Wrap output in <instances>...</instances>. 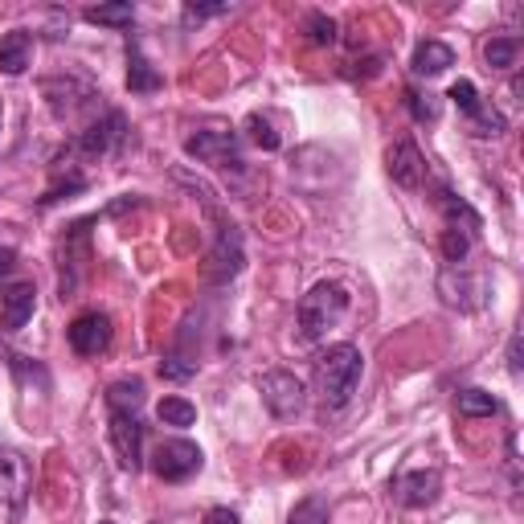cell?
I'll return each mask as SVG.
<instances>
[{
    "label": "cell",
    "instance_id": "6",
    "mask_svg": "<svg viewBox=\"0 0 524 524\" xmlns=\"http://www.w3.org/2000/svg\"><path fill=\"white\" fill-rule=\"evenodd\" d=\"M439 295L451 303V308H459V312H479L488 303V279L479 275V271H467L463 262H459V267H443Z\"/></svg>",
    "mask_w": 524,
    "mask_h": 524
},
{
    "label": "cell",
    "instance_id": "15",
    "mask_svg": "<svg viewBox=\"0 0 524 524\" xmlns=\"http://www.w3.org/2000/svg\"><path fill=\"white\" fill-rule=\"evenodd\" d=\"M29 62H33V37L25 29H13V33L0 37V70H5L9 78L25 74Z\"/></svg>",
    "mask_w": 524,
    "mask_h": 524
},
{
    "label": "cell",
    "instance_id": "11",
    "mask_svg": "<svg viewBox=\"0 0 524 524\" xmlns=\"http://www.w3.org/2000/svg\"><path fill=\"white\" fill-rule=\"evenodd\" d=\"M246 262V250H242V230L234 222H226L222 230H217V242L209 250V279L213 283H230Z\"/></svg>",
    "mask_w": 524,
    "mask_h": 524
},
{
    "label": "cell",
    "instance_id": "22",
    "mask_svg": "<svg viewBox=\"0 0 524 524\" xmlns=\"http://www.w3.org/2000/svg\"><path fill=\"white\" fill-rule=\"evenodd\" d=\"M156 418H160L164 426H177V430H185V426H193V422H197V406H193L189 398H164V402L156 406Z\"/></svg>",
    "mask_w": 524,
    "mask_h": 524
},
{
    "label": "cell",
    "instance_id": "4",
    "mask_svg": "<svg viewBox=\"0 0 524 524\" xmlns=\"http://www.w3.org/2000/svg\"><path fill=\"white\" fill-rule=\"evenodd\" d=\"M201 463H205V455L189 439H164L152 451V471L164 479V484H185V479H193L201 471Z\"/></svg>",
    "mask_w": 524,
    "mask_h": 524
},
{
    "label": "cell",
    "instance_id": "2",
    "mask_svg": "<svg viewBox=\"0 0 524 524\" xmlns=\"http://www.w3.org/2000/svg\"><path fill=\"white\" fill-rule=\"evenodd\" d=\"M348 312V287L344 283H316L308 295L299 299V336L303 340H324Z\"/></svg>",
    "mask_w": 524,
    "mask_h": 524
},
{
    "label": "cell",
    "instance_id": "7",
    "mask_svg": "<svg viewBox=\"0 0 524 524\" xmlns=\"http://www.w3.org/2000/svg\"><path fill=\"white\" fill-rule=\"evenodd\" d=\"M107 439H111L123 471H140V463H144V455H140L144 451V422H140L136 410H111Z\"/></svg>",
    "mask_w": 524,
    "mask_h": 524
},
{
    "label": "cell",
    "instance_id": "16",
    "mask_svg": "<svg viewBox=\"0 0 524 524\" xmlns=\"http://www.w3.org/2000/svg\"><path fill=\"white\" fill-rule=\"evenodd\" d=\"M414 74L422 78H434V74H443L455 66V50L447 46V41H418V50H414Z\"/></svg>",
    "mask_w": 524,
    "mask_h": 524
},
{
    "label": "cell",
    "instance_id": "34",
    "mask_svg": "<svg viewBox=\"0 0 524 524\" xmlns=\"http://www.w3.org/2000/svg\"><path fill=\"white\" fill-rule=\"evenodd\" d=\"M508 369H512V377H520V332L508 344Z\"/></svg>",
    "mask_w": 524,
    "mask_h": 524
},
{
    "label": "cell",
    "instance_id": "29",
    "mask_svg": "<svg viewBox=\"0 0 524 524\" xmlns=\"http://www.w3.org/2000/svg\"><path fill=\"white\" fill-rule=\"evenodd\" d=\"M246 127H250V140H254L258 148H267V152H275V148H279V131H275L267 119H262V115H250V123H246Z\"/></svg>",
    "mask_w": 524,
    "mask_h": 524
},
{
    "label": "cell",
    "instance_id": "32",
    "mask_svg": "<svg viewBox=\"0 0 524 524\" xmlns=\"http://www.w3.org/2000/svg\"><path fill=\"white\" fill-rule=\"evenodd\" d=\"M222 13H230V5H189V9H185V17H189V21H205V17H222Z\"/></svg>",
    "mask_w": 524,
    "mask_h": 524
},
{
    "label": "cell",
    "instance_id": "20",
    "mask_svg": "<svg viewBox=\"0 0 524 524\" xmlns=\"http://www.w3.org/2000/svg\"><path fill=\"white\" fill-rule=\"evenodd\" d=\"M455 406H459L463 418H492V414H500V402L492 398L488 389H459Z\"/></svg>",
    "mask_w": 524,
    "mask_h": 524
},
{
    "label": "cell",
    "instance_id": "27",
    "mask_svg": "<svg viewBox=\"0 0 524 524\" xmlns=\"http://www.w3.org/2000/svg\"><path fill=\"white\" fill-rule=\"evenodd\" d=\"M406 107H410V115L418 123H434V119H439V99H434L430 91L426 95L422 91H406Z\"/></svg>",
    "mask_w": 524,
    "mask_h": 524
},
{
    "label": "cell",
    "instance_id": "26",
    "mask_svg": "<svg viewBox=\"0 0 524 524\" xmlns=\"http://www.w3.org/2000/svg\"><path fill=\"white\" fill-rule=\"evenodd\" d=\"M447 99L463 111V115H475L479 107H484V99H479V91H475V82H467V78H459L451 91H447Z\"/></svg>",
    "mask_w": 524,
    "mask_h": 524
},
{
    "label": "cell",
    "instance_id": "18",
    "mask_svg": "<svg viewBox=\"0 0 524 524\" xmlns=\"http://www.w3.org/2000/svg\"><path fill=\"white\" fill-rule=\"evenodd\" d=\"M160 74L152 70V62L140 54V46H131L127 50V86H131V91H136V95H152V91H160Z\"/></svg>",
    "mask_w": 524,
    "mask_h": 524
},
{
    "label": "cell",
    "instance_id": "21",
    "mask_svg": "<svg viewBox=\"0 0 524 524\" xmlns=\"http://www.w3.org/2000/svg\"><path fill=\"white\" fill-rule=\"evenodd\" d=\"M144 406V381L140 377H131V381H115L107 389V410H136L140 414Z\"/></svg>",
    "mask_w": 524,
    "mask_h": 524
},
{
    "label": "cell",
    "instance_id": "14",
    "mask_svg": "<svg viewBox=\"0 0 524 524\" xmlns=\"http://www.w3.org/2000/svg\"><path fill=\"white\" fill-rule=\"evenodd\" d=\"M33 308H37V287L33 283H13L0 291V324L9 332L25 328L33 320Z\"/></svg>",
    "mask_w": 524,
    "mask_h": 524
},
{
    "label": "cell",
    "instance_id": "36",
    "mask_svg": "<svg viewBox=\"0 0 524 524\" xmlns=\"http://www.w3.org/2000/svg\"><path fill=\"white\" fill-rule=\"evenodd\" d=\"M0 119H5V107H0Z\"/></svg>",
    "mask_w": 524,
    "mask_h": 524
},
{
    "label": "cell",
    "instance_id": "33",
    "mask_svg": "<svg viewBox=\"0 0 524 524\" xmlns=\"http://www.w3.org/2000/svg\"><path fill=\"white\" fill-rule=\"evenodd\" d=\"M205 524H242V516L234 508H209L205 512Z\"/></svg>",
    "mask_w": 524,
    "mask_h": 524
},
{
    "label": "cell",
    "instance_id": "3",
    "mask_svg": "<svg viewBox=\"0 0 524 524\" xmlns=\"http://www.w3.org/2000/svg\"><path fill=\"white\" fill-rule=\"evenodd\" d=\"M185 152L201 164H213V168H230V172H242V148H238V136L230 127H201L185 140Z\"/></svg>",
    "mask_w": 524,
    "mask_h": 524
},
{
    "label": "cell",
    "instance_id": "12",
    "mask_svg": "<svg viewBox=\"0 0 524 524\" xmlns=\"http://www.w3.org/2000/svg\"><path fill=\"white\" fill-rule=\"evenodd\" d=\"M123 136H127V119H123L119 111H103L95 123H86V131H78V152L91 156V160H99V156H107L111 148H119Z\"/></svg>",
    "mask_w": 524,
    "mask_h": 524
},
{
    "label": "cell",
    "instance_id": "1",
    "mask_svg": "<svg viewBox=\"0 0 524 524\" xmlns=\"http://www.w3.org/2000/svg\"><path fill=\"white\" fill-rule=\"evenodd\" d=\"M361 369H365V357H361L357 344L324 348L320 361H316V389H320L324 410H344L353 402V393L361 385Z\"/></svg>",
    "mask_w": 524,
    "mask_h": 524
},
{
    "label": "cell",
    "instance_id": "23",
    "mask_svg": "<svg viewBox=\"0 0 524 524\" xmlns=\"http://www.w3.org/2000/svg\"><path fill=\"white\" fill-rule=\"evenodd\" d=\"M504 115L492 107V103H484V107H479L475 115H467V131H471V136H479V140H488V136H504Z\"/></svg>",
    "mask_w": 524,
    "mask_h": 524
},
{
    "label": "cell",
    "instance_id": "35",
    "mask_svg": "<svg viewBox=\"0 0 524 524\" xmlns=\"http://www.w3.org/2000/svg\"><path fill=\"white\" fill-rule=\"evenodd\" d=\"M13 258H17V254H13L9 246H5V250H0V275H9V271H13Z\"/></svg>",
    "mask_w": 524,
    "mask_h": 524
},
{
    "label": "cell",
    "instance_id": "10",
    "mask_svg": "<svg viewBox=\"0 0 524 524\" xmlns=\"http://www.w3.org/2000/svg\"><path fill=\"white\" fill-rule=\"evenodd\" d=\"M389 492H393V500H398L402 508H430L434 500L443 496V475L434 471V467H422V471H406V475H398L389 484Z\"/></svg>",
    "mask_w": 524,
    "mask_h": 524
},
{
    "label": "cell",
    "instance_id": "24",
    "mask_svg": "<svg viewBox=\"0 0 524 524\" xmlns=\"http://www.w3.org/2000/svg\"><path fill=\"white\" fill-rule=\"evenodd\" d=\"M91 25H111V29H127L131 21H136V9L131 5H99V9H86L82 13Z\"/></svg>",
    "mask_w": 524,
    "mask_h": 524
},
{
    "label": "cell",
    "instance_id": "8",
    "mask_svg": "<svg viewBox=\"0 0 524 524\" xmlns=\"http://www.w3.org/2000/svg\"><path fill=\"white\" fill-rule=\"evenodd\" d=\"M29 488H33V471H29L25 455L0 447V512L17 516L29 500Z\"/></svg>",
    "mask_w": 524,
    "mask_h": 524
},
{
    "label": "cell",
    "instance_id": "5",
    "mask_svg": "<svg viewBox=\"0 0 524 524\" xmlns=\"http://www.w3.org/2000/svg\"><path fill=\"white\" fill-rule=\"evenodd\" d=\"M258 393H262V406H267L275 418H295L303 410V402H308V389H303V381L295 373H287V369L262 373Z\"/></svg>",
    "mask_w": 524,
    "mask_h": 524
},
{
    "label": "cell",
    "instance_id": "13",
    "mask_svg": "<svg viewBox=\"0 0 524 524\" xmlns=\"http://www.w3.org/2000/svg\"><path fill=\"white\" fill-rule=\"evenodd\" d=\"M385 168H389L393 185H402V189H422V181H426V160H422L418 144H410V140H398L385 152Z\"/></svg>",
    "mask_w": 524,
    "mask_h": 524
},
{
    "label": "cell",
    "instance_id": "31",
    "mask_svg": "<svg viewBox=\"0 0 524 524\" xmlns=\"http://www.w3.org/2000/svg\"><path fill=\"white\" fill-rule=\"evenodd\" d=\"M193 373H197L193 361H181V357L160 361V377H168V381H185V377H193Z\"/></svg>",
    "mask_w": 524,
    "mask_h": 524
},
{
    "label": "cell",
    "instance_id": "17",
    "mask_svg": "<svg viewBox=\"0 0 524 524\" xmlns=\"http://www.w3.org/2000/svg\"><path fill=\"white\" fill-rule=\"evenodd\" d=\"M439 209H443V217H447V230H459V234H467V238H475L479 234V213L463 201V197H455V193H439Z\"/></svg>",
    "mask_w": 524,
    "mask_h": 524
},
{
    "label": "cell",
    "instance_id": "9",
    "mask_svg": "<svg viewBox=\"0 0 524 524\" xmlns=\"http://www.w3.org/2000/svg\"><path fill=\"white\" fill-rule=\"evenodd\" d=\"M111 336H115V328H111V316H107V312H82V316H74V324L66 328V340H70V348H74L78 357H99V353H107Z\"/></svg>",
    "mask_w": 524,
    "mask_h": 524
},
{
    "label": "cell",
    "instance_id": "19",
    "mask_svg": "<svg viewBox=\"0 0 524 524\" xmlns=\"http://www.w3.org/2000/svg\"><path fill=\"white\" fill-rule=\"evenodd\" d=\"M484 62H488V70H512L520 62V37H488Z\"/></svg>",
    "mask_w": 524,
    "mask_h": 524
},
{
    "label": "cell",
    "instance_id": "30",
    "mask_svg": "<svg viewBox=\"0 0 524 524\" xmlns=\"http://www.w3.org/2000/svg\"><path fill=\"white\" fill-rule=\"evenodd\" d=\"M308 41H316V46H332V41H336V21L324 17V13H312L308 17Z\"/></svg>",
    "mask_w": 524,
    "mask_h": 524
},
{
    "label": "cell",
    "instance_id": "28",
    "mask_svg": "<svg viewBox=\"0 0 524 524\" xmlns=\"http://www.w3.org/2000/svg\"><path fill=\"white\" fill-rule=\"evenodd\" d=\"M467 250H471V238H467V234H459V230H447V234H443V258H447V267H459V262L467 258Z\"/></svg>",
    "mask_w": 524,
    "mask_h": 524
},
{
    "label": "cell",
    "instance_id": "25",
    "mask_svg": "<svg viewBox=\"0 0 524 524\" xmlns=\"http://www.w3.org/2000/svg\"><path fill=\"white\" fill-rule=\"evenodd\" d=\"M287 524H328V504L320 496H308V500H299L295 512L287 516Z\"/></svg>",
    "mask_w": 524,
    "mask_h": 524
}]
</instances>
